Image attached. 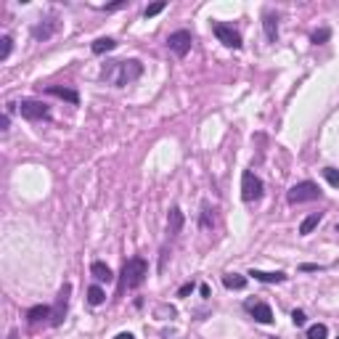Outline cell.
Instances as JSON below:
<instances>
[{"label":"cell","instance_id":"obj_7","mask_svg":"<svg viewBox=\"0 0 339 339\" xmlns=\"http://www.w3.org/2000/svg\"><path fill=\"white\" fill-rule=\"evenodd\" d=\"M19 114L24 119H45L48 117V106H45L43 101H32V98H24L19 103Z\"/></svg>","mask_w":339,"mask_h":339},{"label":"cell","instance_id":"obj_30","mask_svg":"<svg viewBox=\"0 0 339 339\" xmlns=\"http://www.w3.org/2000/svg\"><path fill=\"white\" fill-rule=\"evenodd\" d=\"M300 270L302 273H310V270H321L318 265H310V263H305V265H300Z\"/></svg>","mask_w":339,"mask_h":339},{"label":"cell","instance_id":"obj_9","mask_svg":"<svg viewBox=\"0 0 339 339\" xmlns=\"http://www.w3.org/2000/svg\"><path fill=\"white\" fill-rule=\"evenodd\" d=\"M246 310L252 313V318L257 323H270L273 321V310H270V305H265V302H246Z\"/></svg>","mask_w":339,"mask_h":339},{"label":"cell","instance_id":"obj_8","mask_svg":"<svg viewBox=\"0 0 339 339\" xmlns=\"http://www.w3.org/2000/svg\"><path fill=\"white\" fill-rule=\"evenodd\" d=\"M69 294H72V284H64V289L58 291V300H56V310L51 315V323L53 326H61V321L67 315V305H69Z\"/></svg>","mask_w":339,"mask_h":339},{"label":"cell","instance_id":"obj_22","mask_svg":"<svg viewBox=\"0 0 339 339\" xmlns=\"http://www.w3.org/2000/svg\"><path fill=\"white\" fill-rule=\"evenodd\" d=\"M11 48H13V40L8 35H3V37H0V61H6L11 56Z\"/></svg>","mask_w":339,"mask_h":339},{"label":"cell","instance_id":"obj_25","mask_svg":"<svg viewBox=\"0 0 339 339\" xmlns=\"http://www.w3.org/2000/svg\"><path fill=\"white\" fill-rule=\"evenodd\" d=\"M329 37H331V32H329V29H318V32L313 35V43H315V45H321V43H326Z\"/></svg>","mask_w":339,"mask_h":339},{"label":"cell","instance_id":"obj_16","mask_svg":"<svg viewBox=\"0 0 339 339\" xmlns=\"http://www.w3.org/2000/svg\"><path fill=\"white\" fill-rule=\"evenodd\" d=\"M51 315H53V313H51L48 305H35V307H29V310H27V321H29V323H37V321L51 318Z\"/></svg>","mask_w":339,"mask_h":339},{"label":"cell","instance_id":"obj_32","mask_svg":"<svg viewBox=\"0 0 339 339\" xmlns=\"http://www.w3.org/2000/svg\"><path fill=\"white\" fill-rule=\"evenodd\" d=\"M199 291H202V297H209V286H207V284L199 286Z\"/></svg>","mask_w":339,"mask_h":339},{"label":"cell","instance_id":"obj_20","mask_svg":"<svg viewBox=\"0 0 339 339\" xmlns=\"http://www.w3.org/2000/svg\"><path fill=\"white\" fill-rule=\"evenodd\" d=\"M103 300H106V294H103L101 286H90L88 289V302L90 305H103Z\"/></svg>","mask_w":339,"mask_h":339},{"label":"cell","instance_id":"obj_5","mask_svg":"<svg viewBox=\"0 0 339 339\" xmlns=\"http://www.w3.org/2000/svg\"><path fill=\"white\" fill-rule=\"evenodd\" d=\"M191 32H186V29H180V32H173L167 37V48L173 51L178 58H183V56H188V51H191Z\"/></svg>","mask_w":339,"mask_h":339},{"label":"cell","instance_id":"obj_26","mask_svg":"<svg viewBox=\"0 0 339 339\" xmlns=\"http://www.w3.org/2000/svg\"><path fill=\"white\" fill-rule=\"evenodd\" d=\"M291 321H294V326H305V313L294 310V313H291Z\"/></svg>","mask_w":339,"mask_h":339},{"label":"cell","instance_id":"obj_15","mask_svg":"<svg viewBox=\"0 0 339 339\" xmlns=\"http://www.w3.org/2000/svg\"><path fill=\"white\" fill-rule=\"evenodd\" d=\"M263 27H265V37H268V43H276V37H279V19H276L273 13H265Z\"/></svg>","mask_w":339,"mask_h":339},{"label":"cell","instance_id":"obj_29","mask_svg":"<svg viewBox=\"0 0 339 339\" xmlns=\"http://www.w3.org/2000/svg\"><path fill=\"white\" fill-rule=\"evenodd\" d=\"M128 3H125V0H119V3H112V6H103L106 11H117V8H125Z\"/></svg>","mask_w":339,"mask_h":339},{"label":"cell","instance_id":"obj_17","mask_svg":"<svg viewBox=\"0 0 339 339\" xmlns=\"http://www.w3.org/2000/svg\"><path fill=\"white\" fill-rule=\"evenodd\" d=\"M321 218H323L321 212H313V215H307V218L302 220V225H300V234H302V236L313 234V230L318 228V223H321Z\"/></svg>","mask_w":339,"mask_h":339},{"label":"cell","instance_id":"obj_4","mask_svg":"<svg viewBox=\"0 0 339 339\" xmlns=\"http://www.w3.org/2000/svg\"><path fill=\"white\" fill-rule=\"evenodd\" d=\"M263 196V180H260L252 170H244L241 175V199L244 202H257Z\"/></svg>","mask_w":339,"mask_h":339},{"label":"cell","instance_id":"obj_21","mask_svg":"<svg viewBox=\"0 0 339 339\" xmlns=\"http://www.w3.org/2000/svg\"><path fill=\"white\" fill-rule=\"evenodd\" d=\"M329 336V329L323 323H315V326L307 329V339H326Z\"/></svg>","mask_w":339,"mask_h":339},{"label":"cell","instance_id":"obj_34","mask_svg":"<svg viewBox=\"0 0 339 339\" xmlns=\"http://www.w3.org/2000/svg\"><path fill=\"white\" fill-rule=\"evenodd\" d=\"M336 339H339V336H336Z\"/></svg>","mask_w":339,"mask_h":339},{"label":"cell","instance_id":"obj_12","mask_svg":"<svg viewBox=\"0 0 339 339\" xmlns=\"http://www.w3.org/2000/svg\"><path fill=\"white\" fill-rule=\"evenodd\" d=\"M45 93H48V96H56V98H64V101H69V103H80V96H77V90L61 88V85H48V88H45Z\"/></svg>","mask_w":339,"mask_h":339},{"label":"cell","instance_id":"obj_2","mask_svg":"<svg viewBox=\"0 0 339 339\" xmlns=\"http://www.w3.org/2000/svg\"><path fill=\"white\" fill-rule=\"evenodd\" d=\"M146 276H149L146 260H143V257H130L128 263H125V268H122V286L138 289V286L146 281Z\"/></svg>","mask_w":339,"mask_h":339},{"label":"cell","instance_id":"obj_31","mask_svg":"<svg viewBox=\"0 0 339 339\" xmlns=\"http://www.w3.org/2000/svg\"><path fill=\"white\" fill-rule=\"evenodd\" d=\"M114 339H135V336H133V334H130V331H122V334H117V336H114Z\"/></svg>","mask_w":339,"mask_h":339},{"label":"cell","instance_id":"obj_18","mask_svg":"<svg viewBox=\"0 0 339 339\" xmlns=\"http://www.w3.org/2000/svg\"><path fill=\"white\" fill-rule=\"evenodd\" d=\"M90 48H93V53H96V56H101V53L114 51V48H117V40H112V37H98L93 45H90Z\"/></svg>","mask_w":339,"mask_h":339},{"label":"cell","instance_id":"obj_27","mask_svg":"<svg viewBox=\"0 0 339 339\" xmlns=\"http://www.w3.org/2000/svg\"><path fill=\"white\" fill-rule=\"evenodd\" d=\"M8 125H11V117H8V112H6L3 117H0V130L6 133V130H8Z\"/></svg>","mask_w":339,"mask_h":339},{"label":"cell","instance_id":"obj_14","mask_svg":"<svg viewBox=\"0 0 339 339\" xmlns=\"http://www.w3.org/2000/svg\"><path fill=\"white\" fill-rule=\"evenodd\" d=\"M90 276H93L96 281H106V284L114 279V276H112V268L106 265V263H101V260H96V263L90 265Z\"/></svg>","mask_w":339,"mask_h":339},{"label":"cell","instance_id":"obj_1","mask_svg":"<svg viewBox=\"0 0 339 339\" xmlns=\"http://www.w3.org/2000/svg\"><path fill=\"white\" fill-rule=\"evenodd\" d=\"M141 74H143V64H141V61H138V58H128V61H112V64L103 69V80L112 82L114 88H125V85L135 82Z\"/></svg>","mask_w":339,"mask_h":339},{"label":"cell","instance_id":"obj_24","mask_svg":"<svg viewBox=\"0 0 339 339\" xmlns=\"http://www.w3.org/2000/svg\"><path fill=\"white\" fill-rule=\"evenodd\" d=\"M167 8V3H164V0H159V3H151L143 13H146V19H151V16H157V13H162Z\"/></svg>","mask_w":339,"mask_h":339},{"label":"cell","instance_id":"obj_23","mask_svg":"<svg viewBox=\"0 0 339 339\" xmlns=\"http://www.w3.org/2000/svg\"><path fill=\"white\" fill-rule=\"evenodd\" d=\"M323 178L329 180V186L339 188V170H334V167H326V170H323Z\"/></svg>","mask_w":339,"mask_h":339},{"label":"cell","instance_id":"obj_3","mask_svg":"<svg viewBox=\"0 0 339 339\" xmlns=\"http://www.w3.org/2000/svg\"><path fill=\"white\" fill-rule=\"evenodd\" d=\"M321 196V188L315 186V183H310V180H302V183H297V186H291L289 188V204H302V202H313V199H318Z\"/></svg>","mask_w":339,"mask_h":339},{"label":"cell","instance_id":"obj_11","mask_svg":"<svg viewBox=\"0 0 339 339\" xmlns=\"http://www.w3.org/2000/svg\"><path fill=\"white\" fill-rule=\"evenodd\" d=\"M249 276L255 281H263V284H281V281H286V273L284 270H276V273H265V270H249Z\"/></svg>","mask_w":339,"mask_h":339},{"label":"cell","instance_id":"obj_33","mask_svg":"<svg viewBox=\"0 0 339 339\" xmlns=\"http://www.w3.org/2000/svg\"><path fill=\"white\" fill-rule=\"evenodd\" d=\"M336 230H339V225H336Z\"/></svg>","mask_w":339,"mask_h":339},{"label":"cell","instance_id":"obj_10","mask_svg":"<svg viewBox=\"0 0 339 339\" xmlns=\"http://www.w3.org/2000/svg\"><path fill=\"white\" fill-rule=\"evenodd\" d=\"M183 223H186V220H183V212L178 207H173V209H170V215H167V234L170 236H178L180 230H183Z\"/></svg>","mask_w":339,"mask_h":339},{"label":"cell","instance_id":"obj_13","mask_svg":"<svg viewBox=\"0 0 339 339\" xmlns=\"http://www.w3.org/2000/svg\"><path fill=\"white\" fill-rule=\"evenodd\" d=\"M58 29V22L56 19H48L45 24H37V27H32V37L35 40H48L53 32Z\"/></svg>","mask_w":339,"mask_h":339},{"label":"cell","instance_id":"obj_6","mask_svg":"<svg viewBox=\"0 0 339 339\" xmlns=\"http://www.w3.org/2000/svg\"><path fill=\"white\" fill-rule=\"evenodd\" d=\"M212 32H215V37H218V40L225 45V48H241V35L236 32L234 27H228V24H215Z\"/></svg>","mask_w":339,"mask_h":339},{"label":"cell","instance_id":"obj_28","mask_svg":"<svg viewBox=\"0 0 339 339\" xmlns=\"http://www.w3.org/2000/svg\"><path fill=\"white\" fill-rule=\"evenodd\" d=\"M194 291V284H186V286H180V291H178V297H188Z\"/></svg>","mask_w":339,"mask_h":339},{"label":"cell","instance_id":"obj_19","mask_svg":"<svg viewBox=\"0 0 339 339\" xmlns=\"http://www.w3.org/2000/svg\"><path fill=\"white\" fill-rule=\"evenodd\" d=\"M223 284H225V289H244L246 286V276H241V273H225Z\"/></svg>","mask_w":339,"mask_h":339}]
</instances>
